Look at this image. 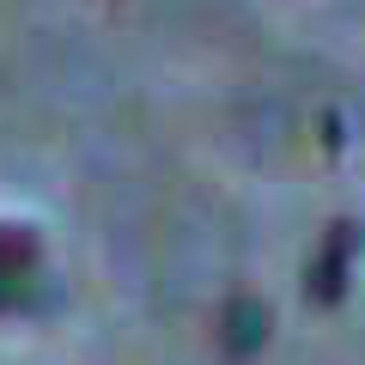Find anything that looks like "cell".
<instances>
[{
    "instance_id": "cell-1",
    "label": "cell",
    "mask_w": 365,
    "mask_h": 365,
    "mask_svg": "<svg viewBox=\"0 0 365 365\" xmlns=\"http://www.w3.org/2000/svg\"><path fill=\"white\" fill-rule=\"evenodd\" d=\"M365 232L353 220H335L323 237V250H317L311 274H304V292H311V304H341L347 299V274H353V256H359Z\"/></svg>"
},
{
    "instance_id": "cell-3",
    "label": "cell",
    "mask_w": 365,
    "mask_h": 365,
    "mask_svg": "<svg viewBox=\"0 0 365 365\" xmlns=\"http://www.w3.org/2000/svg\"><path fill=\"white\" fill-rule=\"evenodd\" d=\"M25 280H31V274H13V268H0V311H6V304H19Z\"/></svg>"
},
{
    "instance_id": "cell-2",
    "label": "cell",
    "mask_w": 365,
    "mask_h": 365,
    "mask_svg": "<svg viewBox=\"0 0 365 365\" xmlns=\"http://www.w3.org/2000/svg\"><path fill=\"white\" fill-rule=\"evenodd\" d=\"M220 341H225L232 359H250V353L268 341V311H262L256 299H232L225 317H220Z\"/></svg>"
}]
</instances>
